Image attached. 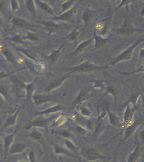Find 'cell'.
<instances>
[{"label": "cell", "instance_id": "cell-1", "mask_svg": "<svg viewBox=\"0 0 144 162\" xmlns=\"http://www.w3.org/2000/svg\"><path fill=\"white\" fill-rule=\"evenodd\" d=\"M143 39H140L136 41L133 45L130 46L127 50L123 52L119 56L117 57L116 59L113 60L112 62V64H115L116 63H117V62H119L121 60H125V59H129L132 55L134 49L135 48L136 46L137 45L140 43L141 42H143Z\"/></svg>", "mask_w": 144, "mask_h": 162}, {"label": "cell", "instance_id": "cell-2", "mask_svg": "<svg viewBox=\"0 0 144 162\" xmlns=\"http://www.w3.org/2000/svg\"><path fill=\"white\" fill-rule=\"evenodd\" d=\"M83 155L89 161H94L97 159H105L106 157L101 155L96 150L93 149H88L85 150L83 152Z\"/></svg>", "mask_w": 144, "mask_h": 162}, {"label": "cell", "instance_id": "cell-3", "mask_svg": "<svg viewBox=\"0 0 144 162\" xmlns=\"http://www.w3.org/2000/svg\"><path fill=\"white\" fill-rule=\"evenodd\" d=\"M101 68H103V67L96 66L89 63H85L75 67L71 68L69 70L72 71H89Z\"/></svg>", "mask_w": 144, "mask_h": 162}, {"label": "cell", "instance_id": "cell-4", "mask_svg": "<svg viewBox=\"0 0 144 162\" xmlns=\"http://www.w3.org/2000/svg\"><path fill=\"white\" fill-rule=\"evenodd\" d=\"M12 23L15 27L20 28H26L29 26V24L26 21L19 18H14Z\"/></svg>", "mask_w": 144, "mask_h": 162}, {"label": "cell", "instance_id": "cell-5", "mask_svg": "<svg viewBox=\"0 0 144 162\" xmlns=\"http://www.w3.org/2000/svg\"><path fill=\"white\" fill-rule=\"evenodd\" d=\"M69 74L66 75H65L61 77L60 78L58 79L57 80L52 82V83H51V84L49 85V86H48V88H47V90H51L61 85V84L62 83L63 81L66 79L68 77V76H69Z\"/></svg>", "mask_w": 144, "mask_h": 162}, {"label": "cell", "instance_id": "cell-6", "mask_svg": "<svg viewBox=\"0 0 144 162\" xmlns=\"http://www.w3.org/2000/svg\"><path fill=\"white\" fill-rule=\"evenodd\" d=\"M136 31L137 30H136L129 25H126L118 30V32L122 34H129Z\"/></svg>", "mask_w": 144, "mask_h": 162}, {"label": "cell", "instance_id": "cell-7", "mask_svg": "<svg viewBox=\"0 0 144 162\" xmlns=\"http://www.w3.org/2000/svg\"><path fill=\"white\" fill-rule=\"evenodd\" d=\"M35 2H37V4H38V6L40 7L41 10L44 11L46 13L51 14H53V11L48 4H46L45 3L40 1H35Z\"/></svg>", "mask_w": 144, "mask_h": 162}, {"label": "cell", "instance_id": "cell-8", "mask_svg": "<svg viewBox=\"0 0 144 162\" xmlns=\"http://www.w3.org/2000/svg\"><path fill=\"white\" fill-rule=\"evenodd\" d=\"M104 124L102 119L99 118L97 120L95 128L94 135L96 136L101 132L103 128Z\"/></svg>", "mask_w": 144, "mask_h": 162}, {"label": "cell", "instance_id": "cell-9", "mask_svg": "<svg viewBox=\"0 0 144 162\" xmlns=\"http://www.w3.org/2000/svg\"><path fill=\"white\" fill-rule=\"evenodd\" d=\"M139 153L138 148H136L134 151L129 155L128 159L127 162H136L139 156Z\"/></svg>", "mask_w": 144, "mask_h": 162}, {"label": "cell", "instance_id": "cell-10", "mask_svg": "<svg viewBox=\"0 0 144 162\" xmlns=\"http://www.w3.org/2000/svg\"><path fill=\"white\" fill-rule=\"evenodd\" d=\"M92 40L93 39H90V40L85 41V42H84L83 43L81 44H80V45L78 46L77 49H76L75 51L72 54V55H74V54L76 53L81 52L82 50L86 48L87 46H88L91 44Z\"/></svg>", "mask_w": 144, "mask_h": 162}, {"label": "cell", "instance_id": "cell-11", "mask_svg": "<svg viewBox=\"0 0 144 162\" xmlns=\"http://www.w3.org/2000/svg\"><path fill=\"white\" fill-rule=\"evenodd\" d=\"M25 146L22 144H17L12 147L10 151L11 153H16L22 151L24 149Z\"/></svg>", "mask_w": 144, "mask_h": 162}, {"label": "cell", "instance_id": "cell-12", "mask_svg": "<svg viewBox=\"0 0 144 162\" xmlns=\"http://www.w3.org/2000/svg\"><path fill=\"white\" fill-rule=\"evenodd\" d=\"M2 53L4 55L5 57L11 63H14V57L13 55L9 50L4 49L2 51Z\"/></svg>", "mask_w": 144, "mask_h": 162}, {"label": "cell", "instance_id": "cell-13", "mask_svg": "<svg viewBox=\"0 0 144 162\" xmlns=\"http://www.w3.org/2000/svg\"><path fill=\"white\" fill-rule=\"evenodd\" d=\"M72 13L71 12H68L65 14H62L60 16H56L54 19L58 20H70L72 19Z\"/></svg>", "mask_w": 144, "mask_h": 162}, {"label": "cell", "instance_id": "cell-14", "mask_svg": "<svg viewBox=\"0 0 144 162\" xmlns=\"http://www.w3.org/2000/svg\"><path fill=\"white\" fill-rule=\"evenodd\" d=\"M53 98L50 96H37L35 97V100L37 103H42L46 102L48 100H51Z\"/></svg>", "mask_w": 144, "mask_h": 162}, {"label": "cell", "instance_id": "cell-15", "mask_svg": "<svg viewBox=\"0 0 144 162\" xmlns=\"http://www.w3.org/2000/svg\"><path fill=\"white\" fill-rule=\"evenodd\" d=\"M44 24L50 31H55L59 28V26L53 22H44Z\"/></svg>", "mask_w": 144, "mask_h": 162}, {"label": "cell", "instance_id": "cell-16", "mask_svg": "<svg viewBox=\"0 0 144 162\" xmlns=\"http://www.w3.org/2000/svg\"><path fill=\"white\" fill-rule=\"evenodd\" d=\"M47 121L44 119H40L35 121L32 123L31 126H38V127H44L47 124Z\"/></svg>", "mask_w": 144, "mask_h": 162}, {"label": "cell", "instance_id": "cell-17", "mask_svg": "<svg viewBox=\"0 0 144 162\" xmlns=\"http://www.w3.org/2000/svg\"><path fill=\"white\" fill-rule=\"evenodd\" d=\"M87 94L86 91H82L79 94V96H77V97L76 98L74 103H75V104L79 103L80 102H81L82 100L85 99V98H87Z\"/></svg>", "mask_w": 144, "mask_h": 162}, {"label": "cell", "instance_id": "cell-18", "mask_svg": "<svg viewBox=\"0 0 144 162\" xmlns=\"http://www.w3.org/2000/svg\"><path fill=\"white\" fill-rule=\"evenodd\" d=\"M27 9L31 13L35 14V7L34 3L33 1L29 0V1H27Z\"/></svg>", "mask_w": 144, "mask_h": 162}, {"label": "cell", "instance_id": "cell-19", "mask_svg": "<svg viewBox=\"0 0 144 162\" xmlns=\"http://www.w3.org/2000/svg\"><path fill=\"white\" fill-rule=\"evenodd\" d=\"M92 16L93 13L91 11L87 10L85 12L83 15V19L85 23H87L91 21Z\"/></svg>", "mask_w": 144, "mask_h": 162}, {"label": "cell", "instance_id": "cell-20", "mask_svg": "<svg viewBox=\"0 0 144 162\" xmlns=\"http://www.w3.org/2000/svg\"><path fill=\"white\" fill-rule=\"evenodd\" d=\"M60 54V49L53 51L50 55L49 58L52 62H55L58 59Z\"/></svg>", "mask_w": 144, "mask_h": 162}, {"label": "cell", "instance_id": "cell-21", "mask_svg": "<svg viewBox=\"0 0 144 162\" xmlns=\"http://www.w3.org/2000/svg\"><path fill=\"white\" fill-rule=\"evenodd\" d=\"M94 38L95 39V46L96 47L101 46L105 42V40L95 35Z\"/></svg>", "mask_w": 144, "mask_h": 162}, {"label": "cell", "instance_id": "cell-22", "mask_svg": "<svg viewBox=\"0 0 144 162\" xmlns=\"http://www.w3.org/2000/svg\"><path fill=\"white\" fill-rule=\"evenodd\" d=\"M14 84L17 87H22L24 85V80L22 78H16L14 79Z\"/></svg>", "mask_w": 144, "mask_h": 162}, {"label": "cell", "instance_id": "cell-23", "mask_svg": "<svg viewBox=\"0 0 144 162\" xmlns=\"http://www.w3.org/2000/svg\"><path fill=\"white\" fill-rule=\"evenodd\" d=\"M134 113V111L129 108H128L125 113V119L126 120H129L132 118Z\"/></svg>", "mask_w": 144, "mask_h": 162}, {"label": "cell", "instance_id": "cell-24", "mask_svg": "<svg viewBox=\"0 0 144 162\" xmlns=\"http://www.w3.org/2000/svg\"><path fill=\"white\" fill-rule=\"evenodd\" d=\"M17 113L14 114L13 116H12L11 118H9L6 121V124L7 126L9 125H13L15 123V121H16V118H17Z\"/></svg>", "mask_w": 144, "mask_h": 162}, {"label": "cell", "instance_id": "cell-25", "mask_svg": "<svg viewBox=\"0 0 144 162\" xmlns=\"http://www.w3.org/2000/svg\"><path fill=\"white\" fill-rule=\"evenodd\" d=\"M54 150L56 154H68V152L59 146H55Z\"/></svg>", "mask_w": 144, "mask_h": 162}, {"label": "cell", "instance_id": "cell-26", "mask_svg": "<svg viewBox=\"0 0 144 162\" xmlns=\"http://www.w3.org/2000/svg\"><path fill=\"white\" fill-rule=\"evenodd\" d=\"M14 134L9 135L6 136L5 138V140H4V143H5V147L6 148H8V146H10L11 144L13 138Z\"/></svg>", "mask_w": 144, "mask_h": 162}, {"label": "cell", "instance_id": "cell-27", "mask_svg": "<svg viewBox=\"0 0 144 162\" xmlns=\"http://www.w3.org/2000/svg\"><path fill=\"white\" fill-rule=\"evenodd\" d=\"M31 136L33 139L37 140H40L42 139V135L40 133L38 132L35 131H34L31 134Z\"/></svg>", "mask_w": 144, "mask_h": 162}, {"label": "cell", "instance_id": "cell-28", "mask_svg": "<svg viewBox=\"0 0 144 162\" xmlns=\"http://www.w3.org/2000/svg\"><path fill=\"white\" fill-rule=\"evenodd\" d=\"M110 122L114 125H117L118 124V120L117 118L112 113L110 114Z\"/></svg>", "mask_w": 144, "mask_h": 162}, {"label": "cell", "instance_id": "cell-29", "mask_svg": "<svg viewBox=\"0 0 144 162\" xmlns=\"http://www.w3.org/2000/svg\"><path fill=\"white\" fill-rule=\"evenodd\" d=\"M134 126L128 128L126 131L125 136L124 139H127V138H128V137H129L130 135H132V133L134 132Z\"/></svg>", "mask_w": 144, "mask_h": 162}, {"label": "cell", "instance_id": "cell-30", "mask_svg": "<svg viewBox=\"0 0 144 162\" xmlns=\"http://www.w3.org/2000/svg\"><path fill=\"white\" fill-rule=\"evenodd\" d=\"M73 2L74 1H68L63 3L61 5V8L62 10H66L68 9L71 6V5L72 4Z\"/></svg>", "mask_w": 144, "mask_h": 162}, {"label": "cell", "instance_id": "cell-31", "mask_svg": "<svg viewBox=\"0 0 144 162\" xmlns=\"http://www.w3.org/2000/svg\"><path fill=\"white\" fill-rule=\"evenodd\" d=\"M11 6L12 10L13 12L17 10L19 7L18 3L16 1H11Z\"/></svg>", "mask_w": 144, "mask_h": 162}, {"label": "cell", "instance_id": "cell-32", "mask_svg": "<svg viewBox=\"0 0 144 162\" xmlns=\"http://www.w3.org/2000/svg\"><path fill=\"white\" fill-rule=\"evenodd\" d=\"M12 41L14 42L17 43H22V38L20 36L18 35H15L13 36L12 38Z\"/></svg>", "mask_w": 144, "mask_h": 162}, {"label": "cell", "instance_id": "cell-33", "mask_svg": "<svg viewBox=\"0 0 144 162\" xmlns=\"http://www.w3.org/2000/svg\"><path fill=\"white\" fill-rule=\"evenodd\" d=\"M26 38L33 41H36L38 40L37 36L33 33H28V35L26 36Z\"/></svg>", "mask_w": 144, "mask_h": 162}, {"label": "cell", "instance_id": "cell-34", "mask_svg": "<svg viewBox=\"0 0 144 162\" xmlns=\"http://www.w3.org/2000/svg\"><path fill=\"white\" fill-rule=\"evenodd\" d=\"M66 146L69 148L70 150H76V147L71 142L69 141H66L65 142Z\"/></svg>", "mask_w": 144, "mask_h": 162}, {"label": "cell", "instance_id": "cell-35", "mask_svg": "<svg viewBox=\"0 0 144 162\" xmlns=\"http://www.w3.org/2000/svg\"><path fill=\"white\" fill-rule=\"evenodd\" d=\"M75 130L76 132L79 134H81V135H84L85 134V131L81 127H76Z\"/></svg>", "mask_w": 144, "mask_h": 162}, {"label": "cell", "instance_id": "cell-36", "mask_svg": "<svg viewBox=\"0 0 144 162\" xmlns=\"http://www.w3.org/2000/svg\"><path fill=\"white\" fill-rule=\"evenodd\" d=\"M6 3L3 1H0V12H5L6 10Z\"/></svg>", "mask_w": 144, "mask_h": 162}, {"label": "cell", "instance_id": "cell-37", "mask_svg": "<svg viewBox=\"0 0 144 162\" xmlns=\"http://www.w3.org/2000/svg\"><path fill=\"white\" fill-rule=\"evenodd\" d=\"M76 37H77V33L76 30H74L69 35V38L71 40H74L76 38Z\"/></svg>", "mask_w": 144, "mask_h": 162}, {"label": "cell", "instance_id": "cell-38", "mask_svg": "<svg viewBox=\"0 0 144 162\" xmlns=\"http://www.w3.org/2000/svg\"><path fill=\"white\" fill-rule=\"evenodd\" d=\"M7 89L6 87L1 86L0 87V92L3 95H6L7 94Z\"/></svg>", "mask_w": 144, "mask_h": 162}, {"label": "cell", "instance_id": "cell-39", "mask_svg": "<svg viewBox=\"0 0 144 162\" xmlns=\"http://www.w3.org/2000/svg\"><path fill=\"white\" fill-rule=\"evenodd\" d=\"M60 109H61V107H55L52 108L51 109H49L47 110L44 111V113H50V112H53V111L58 110Z\"/></svg>", "mask_w": 144, "mask_h": 162}, {"label": "cell", "instance_id": "cell-40", "mask_svg": "<svg viewBox=\"0 0 144 162\" xmlns=\"http://www.w3.org/2000/svg\"><path fill=\"white\" fill-rule=\"evenodd\" d=\"M33 89H34V86H33V85H28V86L26 87V89H27V92L29 94H31L32 92L33 91Z\"/></svg>", "mask_w": 144, "mask_h": 162}, {"label": "cell", "instance_id": "cell-41", "mask_svg": "<svg viewBox=\"0 0 144 162\" xmlns=\"http://www.w3.org/2000/svg\"><path fill=\"white\" fill-rule=\"evenodd\" d=\"M29 158L31 162H35V157L34 154L32 152H31L29 154Z\"/></svg>", "mask_w": 144, "mask_h": 162}, {"label": "cell", "instance_id": "cell-42", "mask_svg": "<svg viewBox=\"0 0 144 162\" xmlns=\"http://www.w3.org/2000/svg\"><path fill=\"white\" fill-rule=\"evenodd\" d=\"M137 97H138V94H135V95L132 96L131 98H130V100H131V102H134H134H135L136 101Z\"/></svg>", "mask_w": 144, "mask_h": 162}, {"label": "cell", "instance_id": "cell-43", "mask_svg": "<svg viewBox=\"0 0 144 162\" xmlns=\"http://www.w3.org/2000/svg\"><path fill=\"white\" fill-rule=\"evenodd\" d=\"M81 111H82V113L84 114V115H89L90 114V112L87 110H86V109H84V108L81 109Z\"/></svg>", "mask_w": 144, "mask_h": 162}, {"label": "cell", "instance_id": "cell-44", "mask_svg": "<svg viewBox=\"0 0 144 162\" xmlns=\"http://www.w3.org/2000/svg\"><path fill=\"white\" fill-rule=\"evenodd\" d=\"M61 134L63 136L65 137H69V135H70V133L68 131H63L62 132Z\"/></svg>", "mask_w": 144, "mask_h": 162}, {"label": "cell", "instance_id": "cell-45", "mask_svg": "<svg viewBox=\"0 0 144 162\" xmlns=\"http://www.w3.org/2000/svg\"><path fill=\"white\" fill-rule=\"evenodd\" d=\"M108 90L113 94H115L116 92L115 89L114 88H109Z\"/></svg>", "mask_w": 144, "mask_h": 162}, {"label": "cell", "instance_id": "cell-46", "mask_svg": "<svg viewBox=\"0 0 144 162\" xmlns=\"http://www.w3.org/2000/svg\"><path fill=\"white\" fill-rule=\"evenodd\" d=\"M3 101L2 99L1 98V96H0V107H3Z\"/></svg>", "mask_w": 144, "mask_h": 162}, {"label": "cell", "instance_id": "cell-47", "mask_svg": "<svg viewBox=\"0 0 144 162\" xmlns=\"http://www.w3.org/2000/svg\"><path fill=\"white\" fill-rule=\"evenodd\" d=\"M140 57H143L144 56V50L143 49V50H141V52H140Z\"/></svg>", "mask_w": 144, "mask_h": 162}, {"label": "cell", "instance_id": "cell-48", "mask_svg": "<svg viewBox=\"0 0 144 162\" xmlns=\"http://www.w3.org/2000/svg\"><path fill=\"white\" fill-rule=\"evenodd\" d=\"M4 76H5V74L0 73V78L3 77H4Z\"/></svg>", "mask_w": 144, "mask_h": 162}, {"label": "cell", "instance_id": "cell-49", "mask_svg": "<svg viewBox=\"0 0 144 162\" xmlns=\"http://www.w3.org/2000/svg\"><path fill=\"white\" fill-rule=\"evenodd\" d=\"M3 24V21L1 19V18H0V27H1V26H2V25Z\"/></svg>", "mask_w": 144, "mask_h": 162}, {"label": "cell", "instance_id": "cell-50", "mask_svg": "<svg viewBox=\"0 0 144 162\" xmlns=\"http://www.w3.org/2000/svg\"><path fill=\"white\" fill-rule=\"evenodd\" d=\"M20 162H24V161H20Z\"/></svg>", "mask_w": 144, "mask_h": 162}]
</instances>
